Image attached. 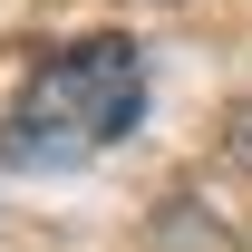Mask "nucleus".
<instances>
[{
    "mask_svg": "<svg viewBox=\"0 0 252 252\" xmlns=\"http://www.w3.org/2000/svg\"><path fill=\"white\" fill-rule=\"evenodd\" d=\"M136 117H146V59H136L126 39H78L59 59H39L30 88L10 97L0 156L30 165V175H59V165L107 156Z\"/></svg>",
    "mask_w": 252,
    "mask_h": 252,
    "instance_id": "obj_1",
    "label": "nucleus"
},
{
    "mask_svg": "<svg viewBox=\"0 0 252 252\" xmlns=\"http://www.w3.org/2000/svg\"><path fill=\"white\" fill-rule=\"evenodd\" d=\"M233 156H243V165H252V117H243V126H233Z\"/></svg>",
    "mask_w": 252,
    "mask_h": 252,
    "instance_id": "obj_2",
    "label": "nucleus"
}]
</instances>
